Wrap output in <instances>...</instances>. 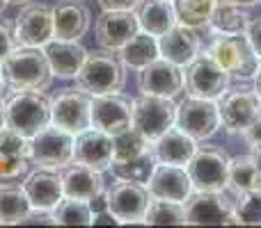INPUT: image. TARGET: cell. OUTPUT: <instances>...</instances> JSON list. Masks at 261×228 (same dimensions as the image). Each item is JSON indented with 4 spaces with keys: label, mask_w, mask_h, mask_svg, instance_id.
Masks as SVG:
<instances>
[{
    "label": "cell",
    "mask_w": 261,
    "mask_h": 228,
    "mask_svg": "<svg viewBox=\"0 0 261 228\" xmlns=\"http://www.w3.org/2000/svg\"><path fill=\"white\" fill-rule=\"evenodd\" d=\"M140 30L161 37L176 23V12L172 0H140L135 7Z\"/></svg>",
    "instance_id": "cell-27"
},
{
    "label": "cell",
    "mask_w": 261,
    "mask_h": 228,
    "mask_svg": "<svg viewBox=\"0 0 261 228\" xmlns=\"http://www.w3.org/2000/svg\"><path fill=\"white\" fill-rule=\"evenodd\" d=\"M130 125H133V101L119 94L92 96V128L115 137Z\"/></svg>",
    "instance_id": "cell-16"
},
{
    "label": "cell",
    "mask_w": 261,
    "mask_h": 228,
    "mask_svg": "<svg viewBox=\"0 0 261 228\" xmlns=\"http://www.w3.org/2000/svg\"><path fill=\"white\" fill-rule=\"evenodd\" d=\"M50 215H53L55 226H92V221H94L90 203L67 197L50 210Z\"/></svg>",
    "instance_id": "cell-33"
},
{
    "label": "cell",
    "mask_w": 261,
    "mask_h": 228,
    "mask_svg": "<svg viewBox=\"0 0 261 228\" xmlns=\"http://www.w3.org/2000/svg\"><path fill=\"white\" fill-rule=\"evenodd\" d=\"M241 137L245 139V144L250 146V151H252V155H257L261 160V116L257 121H252V123L248 125V130H245Z\"/></svg>",
    "instance_id": "cell-39"
},
{
    "label": "cell",
    "mask_w": 261,
    "mask_h": 228,
    "mask_svg": "<svg viewBox=\"0 0 261 228\" xmlns=\"http://www.w3.org/2000/svg\"><path fill=\"white\" fill-rule=\"evenodd\" d=\"M199 48H202L199 35L195 32V27H188L184 23H174L165 35L158 37L161 57L174 62L176 67H188L199 55Z\"/></svg>",
    "instance_id": "cell-19"
},
{
    "label": "cell",
    "mask_w": 261,
    "mask_h": 228,
    "mask_svg": "<svg viewBox=\"0 0 261 228\" xmlns=\"http://www.w3.org/2000/svg\"><path fill=\"white\" fill-rule=\"evenodd\" d=\"M186 135H190L197 142L213 137L220 128V110H218L216 101L208 99H197V96H190V99L181 101L176 105V123Z\"/></svg>",
    "instance_id": "cell-11"
},
{
    "label": "cell",
    "mask_w": 261,
    "mask_h": 228,
    "mask_svg": "<svg viewBox=\"0 0 261 228\" xmlns=\"http://www.w3.org/2000/svg\"><path fill=\"white\" fill-rule=\"evenodd\" d=\"M144 224L147 226H163V224L186 226L184 203L165 201V199H151L147 208V215H144Z\"/></svg>",
    "instance_id": "cell-35"
},
{
    "label": "cell",
    "mask_w": 261,
    "mask_h": 228,
    "mask_svg": "<svg viewBox=\"0 0 261 228\" xmlns=\"http://www.w3.org/2000/svg\"><path fill=\"white\" fill-rule=\"evenodd\" d=\"M229 160L220 146H197L186 165L193 187L199 192H225L229 183Z\"/></svg>",
    "instance_id": "cell-5"
},
{
    "label": "cell",
    "mask_w": 261,
    "mask_h": 228,
    "mask_svg": "<svg viewBox=\"0 0 261 228\" xmlns=\"http://www.w3.org/2000/svg\"><path fill=\"white\" fill-rule=\"evenodd\" d=\"M234 212L241 224L261 226V194L259 192H245L234 194Z\"/></svg>",
    "instance_id": "cell-37"
},
{
    "label": "cell",
    "mask_w": 261,
    "mask_h": 228,
    "mask_svg": "<svg viewBox=\"0 0 261 228\" xmlns=\"http://www.w3.org/2000/svg\"><path fill=\"white\" fill-rule=\"evenodd\" d=\"M44 53L50 64L53 76L62 78V80L76 78V73L81 71V67L87 59V50L78 41H67V39H50L44 46Z\"/></svg>",
    "instance_id": "cell-24"
},
{
    "label": "cell",
    "mask_w": 261,
    "mask_h": 228,
    "mask_svg": "<svg viewBox=\"0 0 261 228\" xmlns=\"http://www.w3.org/2000/svg\"><path fill=\"white\" fill-rule=\"evenodd\" d=\"M5 87H7V82H5V76H3V67H0V96H3Z\"/></svg>",
    "instance_id": "cell-45"
},
{
    "label": "cell",
    "mask_w": 261,
    "mask_h": 228,
    "mask_svg": "<svg viewBox=\"0 0 261 228\" xmlns=\"http://www.w3.org/2000/svg\"><path fill=\"white\" fill-rule=\"evenodd\" d=\"M32 3V0H7V5H28Z\"/></svg>",
    "instance_id": "cell-46"
},
{
    "label": "cell",
    "mask_w": 261,
    "mask_h": 228,
    "mask_svg": "<svg viewBox=\"0 0 261 228\" xmlns=\"http://www.w3.org/2000/svg\"><path fill=\"white\" fill-rule=\"evenodd\" d=\"M227 189H231V194H245V192L261 194V160L257 155L231 157Z\"/></svg>",
    "instance_id": "cell-28"
},
{
    "label": "cell",
    "mask_w": 261,
    "mask_h": 228,
    "mask_svg": "<svg viewBox=\"0 0 261 228\" xmlns=\"http://www.w3.org/2000/svg\"><path fill=\"white\" fill-rule=\"evenodd\" d=\"M156 165H158V160H156V155H153V148H149L147 153H142V155H138V157H130V160H113L110 169H113L115 178L147 185L149 176L153 174Z\"/></svg>",
    "instance_id": "cell-32"
},
{
    "label": "cell",
    "mask_w": 261,
    "mask_h": 228,
    "mask_svg": "<svg viewBox=\"0 0 261 228\" xmlns=\"http://www.w3.org/2000/svg\"><path fill=\"white\" fill-rule=\"evenodd\" d=\"M208 55L225 69L229 76L241 78V80H250L259 73L261 62L257 50L252 48L248 35L245 32H236V35H220L211 41L208 46Z\"/></svg>",
    "instance_id": "cell-4"
},
{
    "label": "cell",
    "mask_w": 261,
    "mask_h": 228,
    "mask_svg": "<svg viewBox=\"0 0 261 228\" xmlns=\"http://www.w3.org/2000/svg\"><path fill=\"white\" fill-rule=\"evenodd\" d=\"M254 78H257V82H254V91H257L259 99H261V69H259V73H257Z\"/></svg>",
    "instance_id": "cell-44"
},
{
    "label": "cell",
    "mask_w": 261,
    "mask_h": 228,
    "mask_svg": "<svg viewBox=\"0 0 261 228\" xmlns=\"http://www.w3.org/2000/svg\"><path fill=\"white\" fill-rule=\"evenodd\" d=\"M76 89L90 96L119 94L126 85V64L122 62L117 50L101 48L87 53L85 64L76 73Z\"/></svg>",
    "instance_id": "cell-1"
},
{
    "label": "cell",
    "mask_w": 261,
    "mask_h": 228,
    "mask_svg": "<svg viewBox=\"0 0 261 228\" xmlns=\"http://www.w3.org/2000/svg\"><path fill=\"white\" fill-rule=\"evenodd\" d=\"M117 53H119V57H122V62L126 64L128 69H135V71H140V69H144L147 64H151L153 59L161 57L158 39L144 30L138 32L128 44H124L122 48L117 50Z\"/></svg>",
    "instance_id": "cell-29"
},
{
    "label": "cell",
    "mask_w": 261,
    "mask_h": 228,
    "mask_svg": "<svg viewBox=\"0 0 261 228\" xmlns=\"http://www.w3.org/2000/svg\"><path fill=\"white\" fill-rule=\"evenodd\" d=\"M73 139L76 135L53 123L46 125L35 137H30V160L37 167L62 169L69 162H73Z\"/></svg>",
    "instance_id": "cell-6"
},
{
    "label": "cell",
    "mask_w": 261,
    "mask_h": 228,
    "mask_svg": "<svg viewBox=\"0 0 261 228\" xmlns=\"http://www.w3.org/2000/svg\"><path fill=\"white\" fill-rule=\"evenodd\" d=\"M151 144L153 142H149L140 130H135L133 125H130L124 133L113 137V148H115L113 160H130V157H138V155H142V153H147L149 148H151Z\"/></svg>",
    "instance_id": "cell-36"
},
{
    "label": "cell",
    "mask_w": 261,
    "mask_h": 228,
    "mask_svg": "<svg viewBox=\"0 0 261 228\" xmlns=\"http://www.w3.org/2000/svg\"><path fill=\"white\" fill-rule=\"evenodd\" d=\"M149 201L151 194L142 183L117 178V183L108 189V210L119 224H144Z\"/></svg>",
    "instance_id": "cell-12"
},
{
    "label": "cell",
    "mask_w": 261,
    "mask_h": 228,
    "mask_svg": "<svg viewBox=\"0 0 261 228\" xmlns=\"http://www.w3.org/2000/svg\"><path fill=\"white\" fill-rule=\"evenodd\" d=\"M147 189L151 199H165V201L184 203L193 194V180L186 167L176 165H161L158 162L153 174L147 180Z\"/></svg>",
    "instance_id": "cell-18"
},
{
    "label": "cell",
    "mask_w": 261,
    "mask_h": 228,
    "mask_svg": "<svg viewBox=\"0 0 261 228\" xmlns=\"http://www.w3.org/2000/svg\"><path fill=\"white\" fill-rule=\"evenodd\" d=\"M184 212L190 226H227V219L234 215V201L225 192L193 189L184 201Z\"/></svg>",
    "instance_id": "cell-13"
},
{
    "label": "cell",
    "mask_w": 261,
    "mask_h": 228,
    "mask_svg": "<svg viewBox=\"0 0 261 228\" xmlns=\"http://www.w3.org/2000/svg\"><path fill=\"white\" fill-rule=\"evenodd\" d=\"M186 80L181 67L165 57L153 59L144 69L138 71V89L149 96H165V99H174L181 94Z\"/></svg>",
    "instance_id": "cell-15"
},
{
    "label": "cell",
    "mask_w": 261,
    "mask_h": 228,
    "mask_svg": "<svg viewBox=\"0 0 261 228\" xmlns=\"http://www.w3.org/2000/svg\"><path fill=\"white\" fill-rule=\"evenodd\" d=\"M92 23V12L87 5L67 0L60 3L53 9V39H67V41H81L87 35Z\"/></svg>",
    "instance_id": "cell-23"
},
{
    "label": "cell",
    "mask_w": 261,
    "mask_h": 228,
    "mask_svg": "<svg viewBox=\"0 0 261 228\" xmlns=\"http://www.w3.org/2000/svg\"><path fill=\"white\" fill-rule=\"evenodd\" d=\"M113 157V137L103 130L87 128L83 133H78L76 139H73V162H81V165L92 167V169L103 174L106 169H110Z\"/></svg>",
    "instance_id": "cell-17"
},
{
    "label": "cell",
    "mask_w": 261,
    "mask_h": 228,
    "mask_svg": "<svg viewBox=\"0 0 261 228\" xmlns=\"http://www.w3.org/2000/svg\"><path fill=\"white\" fill-rule=\"evenodd\" d=\"M245 35H248L250 44H252V48L257 50V55L261 57V18H254V21H250L248 30H245Z\"/></svg>",
    "instance_id": "cell-41"
},
{
    "label": "cell",
    "mask_w": 261,
    "mask_h": 228,
    "mask_svg": "<svg viewBox=\"0 0 261 228\" xmlns=\"http://www.w3.org/2000/svg\"><path fill=\"white\" fill-rule=\"evenodd\" d=\"M220 123L227 135H243L252 121L261 116V99L254 89H231L220 96Z\"/></svg>",
    "instance_id": "cell-8"
},
{
    "label": "cell",
    "mask_w": 261,
    "mask_h": 228,
    "mask_svg": "<svg viewBox=\"0 0 261 228\" xmlns=\"http://www.w3.org/2000/svg\"><path fill=\"white\" fill-rule=\"evenodd\" d=\"M5 7H7V0H0V14L5 12Z\"/></svg>",
    "instance_id": "cell-47"
},
{
    "label": "cell",
    "mask_w": 261,
    "mask_h": 228,
    "mask_svg": "<svg viewBox=\"0 0 261 228\" xmlns=\"http://www.w3.org/2000/svg\"><path fill=\"white\" fill-rule=\"evenodd\" d=\"M140 32L135 12H106L96 18V41L101 48L119 50Z\"/></svg>",
    "instance_id": "cell-20"
},
{
    "label": "cell",
    "mask_w": 261,
    "mask_h": 228,
    "mask_svg": "<svg viewBox=\"0 0 261 228\" xmlns=\"http://www.w3.org/2000/svg\"><path fill=\"white\" fill-rule=\"evenodd\" d=\"M50 123L78 135L92 128V96L81 89H64L50 99Z\"/></svg>",
    "instance_id": "cell-10"
},
{
    "label": "cell",
    "mask_w": 261,
    "mask_h": 228,
    "mask_svg": "<svg viewBox=\"0 0 261 228\" xmlns=\"http://www.w3.org/2000/svg\"><path fill=\"white\" fill-rule=\"evenodd\" d=\"M18 46H30V48H44L55 37L53 30V9L46 5H30L18 12L14 21Z\"/></svg>",
    "instance_id": "cell-14"
},
{
    "label": "cell",
    "mask_w": 261,
    "mask_h": 228,
    "mask_svg": "<svg viewBox=\"0 0 261 228\" xmlns=\"http://www.w3.org/2000/svg\"><path fill=\"white\" fill-rule=\"evenodd\" d=\"M7 128V121H5V105L0 103V130Z\"/></svg>",
    "instance_id": "cell-43"
},
{
    "label": "cell",
    "mask_w": 261,
    "mask_h": 228,
    "mask_svg": "<svg viewBox=\"0 0 261 228\" xmlns=\"http://www.w3.org/2000/svg\"><path fill=\"white\" fill-rule=\"evenodd\" d=\"M0 67H3L5 82L14 91L16 89L44 91L53 82V71H50V64L41 48L16 46Z\"/></svg>",
    "instance_id": "cell-2"
},
{
    "label": "cell",
    "mask_w": 261,
    "mask_h": 228,
    "mask_svg": "<svg viewBox=\"0 0 261 228\" xmlns=\"http://www.w3.org/2000/svg\"><path fill=\"white\" fill-rule=\"evenodd\" d=\"M140 0H99L101 9L106 12H133Z\"/></svg>",
    "instance_id": "cell-40"
},
{
    "label": "cell",
    "mask_w": 261,
    "mask_h": 228,
    "mask_svg": "<svg viewBox=\"0 0 261 228\" xmlns=\"http://www.w3.org/2000/svg\"><path fill=\"white\" fill-rule=\"evenodd\" d=\"M176 123V105L165 96L142 94L133 101V128L140 130L149 142H156L163 133Z\"/></svg>",
    "instance_id": "cell-7"
},
{
    "label": "cell",
    "mask_w": 261,
    "mask_h": 228,
    "mask_svg": "<svg viewBox=\"0 0 261 228\" xmlns=\"http://www.w3.org/2000/svg\"><path fill=\"white\" fill-rule=\"evenodd\" d=\"M222 3H229V5H239V7H252V5H259L261 0H222Z\"/></svg>",
    "instance_id": "cell-42"
},
{
    "label": "cell",
    "mask_w": 261,
    "mask_h": 228,
    "mask_svg": "<svg viewBox=\"0 0 261 228\" xmlns=\"http://www.w3.org/2000/svg\"><path fill=\"white\" fill-rule=\"evenodd\" d=\"M151 148L161 165L186 167L190 162V157L195 155V151H197V139L186 135L179 125H172L167 133H163L161 137L151 144Z\"/></svg>",
    "instance_id": "cell-25"
},
{
    "label": "cell",
    "mask_w": 261,
    "mask_h": 228,
    "mask_svg": "<svg viewBox=\"0 0 261 228\" xmlns=\"http://www.w3.org/2000/svg\"><path fill=\"white\" fill-rule=\"evenodd\" d=\"M208 25L218 35H236V32H245L250 25V16L245 9H241L239 5H229L218 0L213 14L208 18Z\"/></svg>",
    "instance_id": "cell-31"
},
{
    "label": "cell",
    "mask_w": 261,
    "mask_h": 228,
    "mask_svg": "<svg viewBox=\"0 0 261 228\" xmlns=\"http://www.w3.org/2000/svg\"><path fill=\"white\" fill-rule=\"evenodd\" d=\"M229 73L211 57V55H197L193 62L188 64L184 73L186 87H188L190 96L197 99L218 101L227 89H229Z\"/></svg>",
    "instance_id": "cell-9"
},
{
    "label": "cell",
    "mask_w": 261,
    "mask_h": 228,
    "mask_svg": "<svg viewBox=\"0 0 261 228\" xmlns=\"http://www.w3.org/2000/svg\"><path fill=\"white\" fill-rule=\"evenodd\" d=\"M62 178V194L67 199H78V201H92L96 194H101L106 189V180L101 176V171L85 167L81 162L67 167H62L60 171Z\"/></svg>",
    "instance_id": "cell-22"
},
{
    "label": "cell",
    "mask_w": 261,
    "mask_h": 228,
    "mask_svg": "<svg viewBox=\"0 0 261 228\" xmlns=\"http://www.w3.org/2000/svg\"><path fill=\"white\" fill-rule=\"evenodd\" d=\"M5 121L7 128L30 139L50 125V101L41 91L16 89V94L5 101Z\"/></svg>",
    "instance_id": "cell-3"
},
{
    "label": "cell",
    "mask_w": 261,
    "mask_h": 228,
    "mask_svg": "<svg viewBox=\"0 0 261 228\" xmlns=\"http://www.w3.org/2000/svg\"><path fill=\"white\" fill-rule=\"evenodd\" d=\"M28 160H30V139L18 135L12 128L0 130V165H3V178H16L25 174Z\"/></svg>",
    "instance_id": "cell-26"
},
{
    "label": "cell",
    "mask_w": 261,
    "mask_h": 228,
    "mask_svg": "<svg viewBox=\"0 0 261 228\" xmlns=\"http://www.w3.org/2000/svg\"><path fill=\"white\" fill-rule=\"evenodd\" d=\"M16 32H14V23L0 18V64L7 59V55L16 48Z\"/></svg>",
    "instance_id": "cell-38"
},
{
    "label": "cell",
    "mask_w": 261,
    "mask_h": 228,
    "mask_svg": "<svg viewBox=\"0 0 261 228\" xmlns=\"http://www.w3.org/2000/svg\"><path fill=\"white\" fill-rule=\"evenodd\" d=\"M216 3L218 0H176V23H184V25L195 27V30L208 25V18H211Z\"/></svg>",
    "instance_id": "cell-34"
},
{
    "label": "cell",
    "mask_w": 261,
    "mask_h": 228,
    "mask_svg": "<svg viewBox=\"0 0 261 228\" xmlns=\"http://www.w3.org/2000/svg\"><path fill=\"white\" fill-rule=\"evenodd\" d=\"M23 189L28 194V201L35 210H53L60 201L64 199L62 194V178L60 171L48 169V167H39L32 171L23 183Z\"/></svg>",
    "instance_id": "cell-21"
},
{
    "label": "cell",
    "mask_w": 261,
    "mask_h": 228,
    "mask_svg": "<svg viewBox=\"0 0 261 228\" xmlns=\"http://www.w3.org/2000/svg\"><path fill=\"white\" fill-rule=\"evenodd\" d=\"M32 210L23 185L0 183V226L21 224V219Z\"/></svg>",
    "instance_id": "cell-30"
}]
</instances>
